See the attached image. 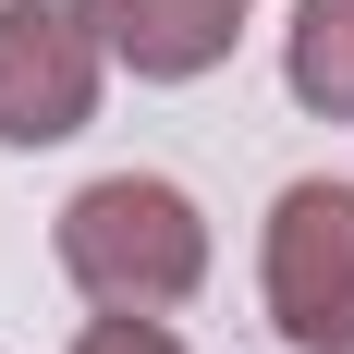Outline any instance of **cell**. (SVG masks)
Wrapping results in <instances>:
<instances>
[{"label": "cell", "instance_id": "cell-1", "mask_svg": "<svg viewBox=\"0 0 354 354\" xmlns=\"http://www.w3.org/2000/svg\"><path fill=\"white\" fill-rule=\"evenodd\" d=\"M62 281L110 318H159L208 281V220L196 196L159 171H98L86 196L62 208Z\"/></svg>", "mask_w": 354, "mask_h": 354}, {"label": "cell", "instance_id": "cell-2", "mask_svg": "<svg viewBox=\"0 0 354 354\" xmlns=\"http://www.w3.org/2000/svg\"><path fill=\"white\" fill-rule=\"evenodd\" d=\"M257 281L293 354H354V183H281Z\"/></svg>", "mask_w": 354, "mask_h": 354}, {"label": "cell", "instance_id": "cell-3", "mask_svg": "<svg viewBox=\"0 0 354 354\" xmlns=\"http://www.w3.org/2000/svg\"><path fill=\"white\" fill-rule=\"evenodd\" d=\"M98 25L86 0H0V147H62L98 110Z\"/></svg>", "mask_w": 354, "mask_h": 354}, {"label": "cell", "instance_id": "cell-4", "mask_svg": "<svg viewBox=\"0 0 354 354\" xmlns=\"http://www.w3.org/2000/svg\"><path fill=\"white\" fill-rule=\"evenodd\" d=\"M86 25L122 73L147 86H196V73L232 62V37H245V0H86Z\"/></svg>", "mask_w": 354, "mask_h": 354}, {"label": "cell", "instance_id": "cell-5", "mask_svg": "<svg viewBox=\"0 0 354 354\" xmlns=\"http://www.w3.org/2000/svg\"><path fill=\"white\" fill-rule=\"evenodd\" d=\"M281 73H293V98L318 122H354V0H293Z\"/></svg>", "mask_w": 354, "mask_h": 354}, {"label": "cell", "instance_id": "cell-6", "mask_svg": "<svg viewBox=\"0 0 354 354\" xmlns=\"http://www.w3.org/2000/svg\"><path fill=\"white\" fill-rule=\"evenodd\" d=\"M73 354H183V342H171V330H159V318H110V306H98V318H86V342H73Z\"/></svg>", "mask_w": 354, "mask_h": 354}]
</instances>
